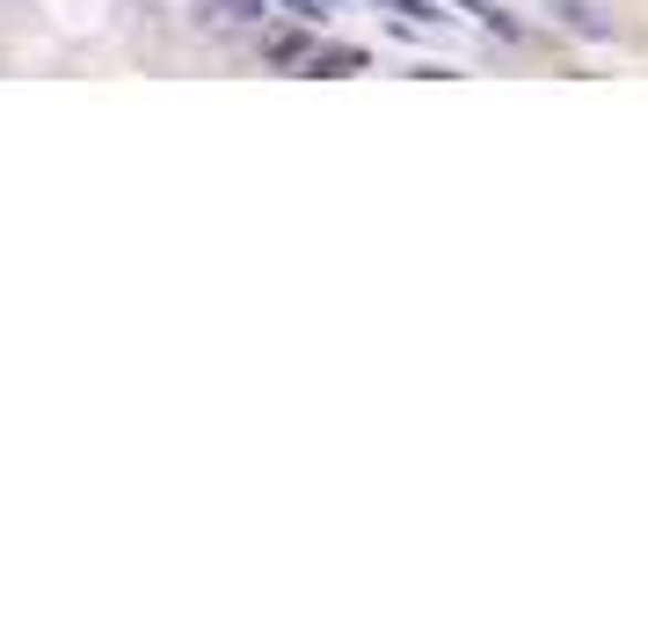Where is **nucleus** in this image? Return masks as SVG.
Instances as JSON below:
<instances>
[{
	"label": "nucleus",
	"mask_w": 648,
	"mask_h": 626,
	"mask_svg": "<svg viewBox=\"0 0 648 626\" xmlns=\"http://www.w3.org/2000/svg\"><path fill=\"white\" fill-rule=\"evenodd\" d=\"M372 59H365V44H314V52L299 59V73L306 81H343V73H365Z\"/></svg>",
	"instance_id": "f257e3e1"
},
{
	"label": "nucleus",
	"mask_w": 648,
	"mask_h": 626,
	"mask_svg": "<svg viewBox=\"0 0 648 626\" xmlns=\"http://www.w3.org/2000/svg\"><path fill=\"white\" fill-rule=\"evenodd\" d=\"M452 8H467V15L481 22V30H495V36H503V44H540V36H532V22L503 15V8H489V0H452Z\"/></svg>",
	"instance_id": "f03ea898"
},
{
	"label": "nucleus",
	"mask_w": 648,
	"mask_h": 626,
	"mask_svg": "<svg viewBox=\"0 0 648 626\" xmlns=\"http://www.w3.org/2000/svg\"><path fill=\"white\" fill-rule=\"evenodd\" d=\"M561 15V30H576V36H613V22H605V8L597 0H546Z\"/></svg>",
	"instance_id": "7ed1b4c3"
},
{
	"label": "nucleus",
	"mask_w": 648,
	"mask_h": 626,
	"mask_svg": "<svg viewBox=\"0 0 648 626\" xmlns=\"http://www.w3.org/2000/svg\"><path fill=\"white\" fill-rule=\"evenodd\" d=\"M306 52H314V30H306V22H292V30H270V36H263V59H270V66H299Z\"/></svg>",
	"instance_id": "20e7f679"
},
{
	"label": "nucleus",
	"mask_w": 648,
	"mask_h": 626,
	"mask_svg": "<svg viewBox=\"0 0 648 626\" xmlns=\"http://www.w3.org/2000/svg\"><path fill=\"white\" fill-rule=\"evenodd\" d=\"M211 15H233V22H263V0H205Z\"/></svg>",
	"instance_id": "39448f33"
},
{
	"label": "nucleus",
	"mask_w": 648,
	"mask_h": 626,
	"mask_svg": "<svg viewBox=\"0 0 648 626\" xmlns=\"http://www.w3.org/2000/svg\"><path fill=\"white\" fill-rule=\"evenodd\" d=\"M299 22H321V15H335V0H284Z\"/></svg>",
	"instance_id": "423d86ee"
}]
</instances>
